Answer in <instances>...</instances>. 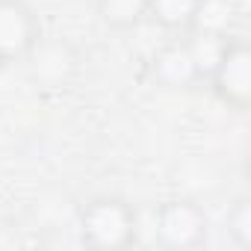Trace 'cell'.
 Returning <instances> with one entry per match:
<instances>
[{
  "instance_id": "5",
  "label": "cell",
  "mask_w": 251,
  "mask_h": 251,
  "mask_svg": "<svg viewBox=\"0 0 251 251\" xmlns=\"http://www.w3.org/2000/svg\"><path fill=\"white\" fill-rule=\"evenodd\" d=\"M42 36V18L27 0H0V71L24 65Z\"/></svg>"
},
{
  "instance_id": "9",
  "label": "cell",
  "mask_w": 251,
  "mask_h": 251,
  "mask_svg": "<svg viewBox=\"0 0 251 251\" xmlns=\"http://www.w3.org/2000/svg\"><path fill=\"white\" fill-rule=\"evenodd\" d=\"M230 18H233V3L230 0H204L189 33L225 39V36H230Z\"/></svg>"
},
{
  "instance_id": "4",
  "label": "cell",
  "mask_w": 251,
  "mask_h": 251,
  "mask_svg": "<svg viewBox=\"0 0 251 251\" xmlns=\"http://www.w3.org/2000/svg\"><path fill=\"white\" fill-rule=\"evenodd\" d=\"M154 236L157 245L169 251H192L207 242L210 219L201 204L189 198H169L154 213Z\"/></svg>"
},
{
  "instance_id": "1",
  "label": "cell",
  "mask_w": 251,
  "mask_h": 251,
  "mask_svg": "<svg viewBox=\"0 0 251 251\" xmlns=\"http://www.w3.org/2000/svg\"><path fill=\"white\" fill-rule=\"evenodd\" d=\"M77 236L92 251H121L139 239V216L121 195H95L77 210Z\"/></svg>"
},
{
  "instance_id": "2",
  "label": "cell",
  "mask_w": 251,
  "mask_h": 251,
  "mask_svg": "<svg viewBox=\"0 0 251 251\" xmlns=\"http://www.w3.org/2000/svg\"><path fill=\"white\" fill-rule=\"evenodd\" d=\"M204 83L225 109L236 115H245L251 109V48L242 36L230 33L219 45Z\"/></svg>"
},
{
  "instance_id": "6",
  "label": "cell",
  "mask_w": 251,
  "mask_h": 251,
  "mask_svg": "<svg viewBox=\"0 0 251 251\" xmlns=\"http://www.w3.org/2000/svg\"><path fill=\"white\" fill-rule=\"evenodd\" d=\"M80 50L62 39V36H53V39H45L33 48V53L27 56V68H30V80L39 86V89H48V92H59V89H68L74 83V77L80 74Z\"/></svg>"
},
{
  "instance_id": "10",
  "label": "cell",
  "mask_w": 251,
  "mask_h": 251,
  "mask_svg": "<svg viewBox=\"0 0 251 251\" xmlns=\"http://www.w3.org/2000/svg\"><path fill=\"white\" fill-rule=\"evenodd\" d=\"M225 227H227V239L236 248H248L251 245V204H248V198H236L233 201V207L227 210Z\"/></svg>"
},
{
  "instance_id": "7",
  "label": "cell",
  "mask_w": 251,
  "mask_h": 251,
  "mask_svg": "<svg viewBox=\"0 0 251 251\" xmlns=\"http://www.w3.org/2000/svg\"><path fill=\"white\" fill-rule=\"evenodd\" d=\"M204 0H145V21L163 33L186 36Z\"/></svg>"
},
{
  "instance_id": "3",
  "label": "cell",
  "mask_w": 251,
  "mask_h": 251,
  "mask_svg": "<svg viewBox=\"0 0 251 251\" xmlns=\"http://www.w3.org/2000/svg\"><path fill=\"white\" fill-rule=\"evenodd\" d=\"M148 80L166 92H192L207 80V65L192 39L180 36L154 50L148 62Z\"/></svg>"
},
{
  "instance_id": "8",
  "label": "cell",
  "mask_w": 251,
  "mask_h": 251,
  "mask_svg": "<svg viewBox=\"0 0 251 251\" xmlns=\"http://www.w3.org/2000/svg\"><path fill=\"white\" fill-rule=\"evenodd\" d=\"M100 24L112 33H133L145 24V0H95Z\"/></svg>"
}]
</instances>
